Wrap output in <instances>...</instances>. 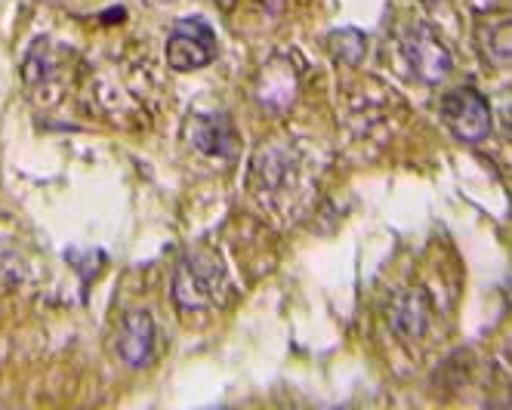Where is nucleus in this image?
I'll use <instances>...</instances> for the list:
<instances>
[{"instance_id":"1","label":"nucleus","mask_w":512,"mask_h":410,"mask_svg":"<svg viewBox=\"0 0 512 410\" xmlns=\"http://www.w3.org/2000/svg\"><path fill=\"white\" fill-rule=\"evenodd\" d=\"M226 290H229V275H226L223 259L213 250H204V247L189 250L173 269L170 293L182 315H198V312L216 309L223 303Z\"/></svg>"},{"instance_id":"2","label":"nucleus","mask_w":512,"mask_h":410,"mask_svg":"<svg viewBox=\"0 0 512 410\" xmlns=\"http://www.w3.org/2000/svg\"><path fill=\"white\" fill-rule=\"evenodd\" d=\"M401 53H405L414 78H420L423 84H442L451 74V50L445 47V41L438 37V31L426 22H411L405 31H401Z\"/></svg>"},{"instance_id":"3","label":"nucleus","mask_w":512,"mask_h":410,"mask_svg":"<svg viewBox=\"0 0 512 410\" xmlns=\"http://www.w3.org/2000/svg\"><path fill=\"white\" fill-rule=\"evenodd\" d=\"M216 59V31L210 22L189 16L173 22L167 34V62L173 71H198Z\"/></svg>"},{"instance_id":"4","label":"nucleus","mask_w":512,"mask_h":410,"mask_svg":"<svg viewBox=\"0 0 512 410\" xmlns=\"http://www.w3.org/2000/svg\"><path fill=\"white\" fill-rule=\"evenodd\" d=\"M442 118L448 124V130L463 139V142H482L491 136V105L488 99L472 90V87H460L451 90L442 99Z\"/></svg>"},{"instance_id":"5","label":"nucleus","mask_w":512,"mask_h":410,"mask_svg":"<svg viewBox=\"0 0 512 410\" xmlns=\"http://www.w3.org/2000/svg\"><path fill=\"white\" fill-rule=\"evenodd\" d=\"M155 343H158V330H155V318L145 309H133L124 321L115 337V355L124 367L142 370L155 361Z\"/></svg>"},{"instance_id":"6","label":"nucleus","mask_w":512,"mask_h":410,"mask_svg":"<svg viewBox=\"0 0 512 410\" xmlns=\"http://www.w3.org/2000/svg\"><path fill=\"white\" fill-rule=\"evenodd\" d=\"M189 142L207 158L232 161L238 155V133L226 115H192Z\"/></svg>"},{"instance_id":"7","label":"nucleus","mask_w":512,"mask_h":410,"mask_svg":"<svg viewBox=\"0 0 512 410\" xmlns=\"http://www.w3.org/2000/svg\"><path fill=\"white\" fill-rule=\"evenodd\" d=\"M392 327L405 340H420L429 327V296L423 290H405L392 303Z\"/></svg>"},{"instance_id":"8","label":"nucleus","mask_w":512,"mask_h":410,"mask_svg":"<svg viewBox=\"0 0 512 410\" xmlns=\"http://www.w3.org/2000/svg\"><path fill=\"white\" fill-rule=\"evenodd\" d=\"M327 47H331V53H334L337 62L355 65V62H361V56H364V34L355 31V28L334 31V34H331V41H327Z\"/></svg>"},{"instance_id":"9","label":"nucleus","mask_w":512,"mask_h":410,"mask_svg":"<svg viewBox=\"0 0 512 410\" xmlns=\"http://www.w3.org/2000/svg\"><path fill=\"white\" fill-rule=\"evenodd\" d=\"M50 44H47V37H38V44H34L31 50H28V56H25V68H22V74H25V81L28 84H41V81H47L50 78Z\"/></svg>"},{"instance_id":"10","label":"nucleus","mask_w":512,"mask_h":410,"mask_svg":"<svg viewBox=\"0 0 512 410\" xmlns=\"http://www.w3.org/2000/svg\"><path fill=\"white\" fill-rule=\"evenodd\" d=\"M124 16H127V10H108L102 22H121Z\"/></svg>"},{"instance_id":"11","label":"nucleus","mask_w":512,"mask_h":410,"mask_svg":"<svg viewBox=\"0 0 512 410\" xmlns=\"http://www.w3.org/2000/svg\"><path fill=\"white\" fill-rule=\"evenodd\" d=\"M216 4H219V7H226V10H232V7H235V0H216Z\"/></svg>"},{"instance_id":"12","label":"nucleus","mask_w":512,"mask_h":410,"mask_svg":"<svg viewBox=\"0 0 512 410\" xmlns=\"http://www.w3.org/2000/svg\"><path fill=\"white\" fill-rule=\"evenodd\" d=\"M423 4H426V7H435V4H438V0H423Z\"/></svg>"}]
</instances>
